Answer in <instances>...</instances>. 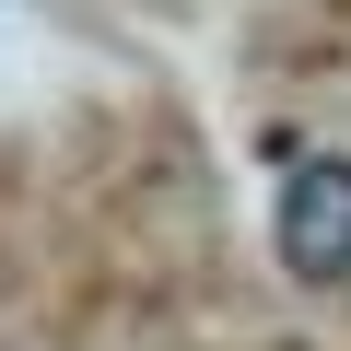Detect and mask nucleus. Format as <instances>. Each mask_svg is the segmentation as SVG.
<instances>
[{
	"instance_id": "nucleus-1",
	"label": "nucleus",
	"mask_w": 351,
	"mask_h": 351,
	"mask_svg": "<svg viewBox=\"0 0 351 351\" xmlns=\"http://www.w3.org/2000/svg\"><path fill=\"white\" fill-rule=\"evenodd\" d=\"M269 234H281V269H304V281H351V152H304V164L281 176Z\"/></svg>"
}]
</instances>
